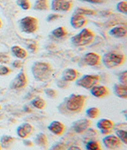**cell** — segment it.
Listing matches in <instances>:
<instances>
[{
  "label": "cell",
  "mask_w": 127,
  "mask_h": 150,
  "mask_svg": "<svg viewBox=\"0 0 127 150\" xmlns=\"http://www.w3.org/2000/svg\"><path fill=\"white\" fill-rule=\"evenodd\" d=\"M17 3L23 10H29L30 8V3L29 0H17Z\"/></svg>",
  "instance_id": "30"
},
{
  "label": "cell",
  "mask_w": 127,
  "mask_h": 150,
  "mask_svg": "<svg viewBox=\"0 0 127 150\" xmlns=\"http://www.w3.org/2000/svg\"><path fill=\"white\" fill-rule=\"evenodd\" d=\"M84 62L88 66L95 67V66H97V65L100 63L101 57L98 54H95V53H87V54L84 55Z\"/></svg>",
  "instance_id": "12"
},
{
  "label": "cell",
  "mask_w": 127,
  "mask_h": 150,
  "mask_svg": "<svg viewBox=\"0 0 127 150\" xmlns=\"http://www.w3.org/2000/svg\"><path fill=\"white\" fill-rule=\"evenodd\" d=\"M72 3L69 0H52V10L54 11H68Z\"/></svg>",
  "instance_id": "8"
},
{
  "label": "cell",
  "mask_w": 127,
  "mask_h": 150,
  "mask_svg": "<svg viewBox=\"0 0 127 150\" xmlns=\"http://www.w3.org/2000/svg\"><path fill=\"white\" fill-rule=\"evenodd\" d=\"M24 144H26V146H33V142L31 141H29V140H26L25 139L23 141Z\"/></svg>",
  "instance_id": "38"
},
{
  "label": "cell",
  "mask_w": 127,
  "mask_h": 150,
  "mask_svg": "<svg viewBox=\"0 0 127 150\" xmlns=\"http://www.w3.org/2000/svg\"><path fill=\"white\" fill-rule=\"evenodd\" d=\"M99 81V77L98 75H84L81 77L76 81V85L85 88L87 90L91 89L95 86Z\"/></svg>",
  "instance_id": "6"
},
{
  "label": "cell",
  "mask_w": 127,
  "mask_h": 150,
  "mask_svg": "<svg viewBox=\"0 0 127 150\" xmlns=\"http://www.w3.org/2000/svg\"><path fill=\"white\" fill-rule=\"evenodd\" d=\"M58 17H61V15H57V14H52V15H50L48 16V18H47V20L49 21V22H50V21H53L55 20V19H57V18H58Z\"/></svg>",
  "instance_id": "35"
},
{
  "label": "cell",
  "mask_w": 127,
  "mask_h": 150,
  "mask_svg": "<svg viewBox=\"0 0 127 150\" xmlns=\"http://www.w3.org/2000/svg\"><path fill=\"white\" fill-rule=\"evenodd\" d=\"M1 26H2V21L0 20V28H1Z\"/></svg>",
  "instance_id": "39"
},
{
  "label": "cell",
  "mask_w": 127,
  "mask_h": 150,
  "mask_svg": "<svg viewBox=\"0 0 127 150\" xmlns=\"http://www.w3.org/2000/svg\"><path fill=\"white\" fill-rule=\"evenodd\" d=\"M101 60L104 66L109 68L112 69L114 67H119L121 64L124 63L126 58L123 54H121L117 52H109L105 54L103 57L101 58Z\"/></svg>",
  "instance_id": "1"
},
{
  "label": "cell",
  "mask_w": 127,
  "mask_h": 150,
  "mask_svg": "<svg viewBox=\"0 0 127 150\" xmlns=\"http://www.w3.org/2000/svg\"><path fill=\"white\" fill-rule=\"evenodd\" d=\"M26 83H27V79H26V75L23 72H21L12 81L11 87L12 89H15V90L22 89L26 86Z\"/></svg>",
  "instance_id": "10"
},
{
  "label": "cell",
  "mask_w": 127,
  "mask_h": 150,
  "mask_svg": "<svg viewBox=\"0 0 127 150\" xmlns=\"http://www.w3.org/2000/svg\"><path fill=\"white\" fill-rule=\"evenodd\" d=\"M78 76L79 73L75 69H66L65 70H63L62 78L65 81H73L78 78Z\"/></svg>",
  "instance_id": "19"
},
{
  "label": "cell",
  "mask_w": 127,
  "mask_h": 150,
  "mask_svg": "<svg viewBox=\"0 0 127 150\" xmlns=\"http://www.w3.org/2000/svg\"><path fill=\"white\" fill-rule=\"evenodd\" d=\"M35 143L40 147H45L48 144V139L46 135L43 133H38L35 137Z\"/></svg>",
  "instance_id": "22"
},
{
  "label": "cell",
  "mask_w": 127,
  "mask_h": 150,
  "mask_svg": "<svg viewBox=\"0 0 127 150\" xmlns=\"http://www.w3.org/2000/svg\"><path fill=\"white\" fill-rule=\"evenodd\" d=\"M45 93L46 95L49 98H55L57 96V93L54 90H52V89H48V90H45Z\"/></svg>",
  "instance_id": "34"
},
{
  "label": "cell",
  "mask_w": 127,
  "mask_h": 150,
  "mask_svg": "<svg viewBox=\"0 0 127 150\" xmlns=\"http://www.w3.org/2000/svg\"><path fill=\"white\" fill-rule=\"evenodd\" d=\"M2 149V147H1V144H0V150Z\"/></svg>",
  "instance_id": "40"
},
{
  "label": "cell",
  "mask_w": 127,
  "mask_h": 150,
  "mask_svg": "<svg viewBox=\"0 0 127 150\" xmlns=\"http://www.w3.org/2000/svg\"><path fill=\"white\" fill-rule=\"evenodd\" d=\"M95 35L91 30L83 29L78 35H75L72 38V42L76 46H86L87 44L92 42Z\"/></svg>",
  "instance_id": "3"
},
{
  "label": "cell",
  "mask_w": 127,
  "mask_h": 150,
  "mask_svg": "<svg viewBox=\"0 0 127 150\" xmlns=\"http://www.w3.org/2000/svg\"><path fill=\"white\" fill-rule=\"evenodd\" d=\"M117 10L121 13L126 14L127 13V3L126 1H121L117 5Z\"/></svg>",
  "instance_id": "29"
},
{
  "label": "cell",
  "mask_w": 127,
  "mask_h": 150,
  "mask_svg": "<svg viewBox=\"0 0 127 150\" xmlns=\"http://www.w3.org/2000/svg\"><path fill=\"white\" fill-rule=\"evenodd\" d=\"M103 144L107 149H118L121 146V142L114 134H107L103 138Z\"/></svg>",
  "instance_id": "7"
},
{
  "label": "cell",
  "mask_w": 127,
  "mask_h": 150,
  "mask_svg": "<svg viewBox=\"0 0 127 150\" xmlns=\"http://www.w3.org/2000/svg\"><path fill=\"white\" fill-rule=\"evenodd\" d=\"M86 149L87 150H102L101 144L97 141H89L86 144Z\"/></svg>",
  "instance_id": "27"
},
{
  "label": "cell",
  "mask_w": 127,
  "mask_h": 150,
  "mask_svg": "<svg viewBox=\"0 0 127 150\" xmlns=\"http://www.w3.org/2000/svg\"><path fill=\"white\" fill-rule=\"evenodd\" d=\"M12 54L19 59H24L27 57V52L26 50L18 46H14L12 47Z\"/></svg>",
  "instance_id": "21"
},
{
  "label": "cell",
  "mask_w": 127,
  "mask_h": 150,
  "mask_svg": "<svg viewBox=\"0 0 127 150\" xmlns=\"http://www.w3.org/2000/svg\"><path fill=\"white\" fill-rule=\"evenodd\" d=\"M115 135L124 144H127V131L126 129H116Z\"/></svg>",
  "instance_id": "24"
},
{
  "label": "cell",
  "mask_w": 127,
  "mask_h": 150,
  "mask_svg": "<svg viewBox=\"0 0 127 150\" xmlns=\"http://www.w3.org/2000/svg\"><path fill=\"white\" fill-rule=\"evenodd\" d=\"M114 92L119 98L122 99L127 98V86L124 84H115L114 86Z\"/></svg>",
  "instance_id": "17"
},
{
  "label": "cell",
  "mask_w": 127,
  "mask_h": 150,
  "mask_svg": "<svg viewBox=\"0 0 127 150\" xmlns=\"http://www.w3.org/2000/svg\"><path fill=\"white\" fill-rule=\"evenodd\" d=\"M119 81H120V83L124 84V85H126V83H127V72L126 71V70L120 74V75H119Z\"/></svg>",
  "instance_id": "32"
},
{
  "label": "cell",
  "mask_w": 127,
  "mask_h": 150,
  "mask_svg": "<svg viewBox=\"0 0 127 150\" xmlns=\"http://www.w3.org/2000/svg\"><path fill=\"white\" fill-rule=\"evenodd\" d=\"M87 23V19L84 18V15L75 13L71 18V24L73 28L75 29H80L84 26Z\"/></svg>",
  "instance_id": "14"
},
{
  "label": "cell",
  "mask_w": 127,
  "mask_h": 150,
  "mask_svg": "<svg viewBox=\"0 0 127 150\" xmlns=\"http://www.w3.org/2000/svg\"><path fill=\"white\" fill-rule=\"evenodd\" d=\"M52 34L56 38H61L65 37L67 35V31L64 27H58V28H56L55 30H53L52 32Z\"/></svg>",
  "instance_id": "28"
},
{
  "label": "cell",
  "mask_w": 127,
  "mask_h": 150,
  "mask_svg": "<svg viewBox=\"0 0 127 150\" xmlns=\"http://www.w3.org/2000/svg\"><path fill=\"white\" fill-rule=\"evenodd\" d=\"M33 126L29 123H23L18 126L17 129V133L19 137L26 139L33 132Z\"/></svg>",
  "instance_id": "13"
},
{
  "label": "cell",
  "mask_w": 127,
  "mask_h": 150,
  "mask_svg": "<svg viewBox=\"0 0 127 150\" xmlns=\"http://www.w3.org/2000/svg\"><path fill=\"white\" fill-rule=\"evenodd\" d=\"M86 115L90 119L97 118L99 115V110L96 107H91L86 111Z\"/></svg>",
  "instance_id": "26"
},
{
  "label": "cell",
  "mask_w": 127,
  "mask_h": 150,
  "mask_svg": "<svg viewBox=\"0 0 127 150\" xmlns=\"http://www.w3.org/2000/svg\"><path fill=\"white\" fill-rule=\"evenodd\" d=\"M0 110H1V105H0Z\"/></svg>",
  "instance_id": "41"
},
{
  "label": "cell",
  "mask_w": 127,
  "mask_h": 150,
  "mask_svg": "<svg viewBox=\"0 0 127 150\" xmlns=\"http://www.w3.org/2000/svg\"><path fill=\"white\" fill-rule=\"evenodd\" d=\"M91 125V121L87 119H80L73 124V129L77 133H83Z\"/></svg>",
  "instance_id": "15"
},
{
  "label": "cell",
  "mask_w": 127,
  "mask_h": 150,
  "mask_svg": "<svg viewBox=\"0 0 127 150\" xmlns=\"http://www.w3.org/2000/svg\"><path fill=\"white\" fill-rule=\"evenodd\" d=\"M91 93L94 97L95 98H103L105 96H107L108 94V90L106 86H93L91 89Z\"/></svg>",
  "instance_id": "16"
},
{
  "label": "cell",
  "mask_w": 127,
  "mask_h": 150,
  "mask_svg": "<svg viewBox=\"0 0 127 150\" xmlns=\"http://www.w3.org/2000/svg\"><path fill=\"white\" fill-rule=\"evenodd\" d=\"M96 125H97L98 129H100L103 134H110L112 132V130L114 129V124L110 119L103 118L99 120L97 122Z\"/></svg>",
  "instance_id": "9"
},
{
  "label": "cell",
  "mask_w": 127,
  "mask_h": 150,
  "mask_svg": "<svg viewBox=\"0 0 127 150\" xmlns=\"http://www.w3.org/2000/svg\"><path fill=\"white\" fill-rule=\"evenodd\" d=\"M50 69L51 68L49 64L44 63V62H36L33 66L32 71L34 75L35 78L41 81V80L45 79L46 77L49 76Z\"/></svg>",
  "instance_id": "5"
},
{
  "label": "cell",
  "mask_w": 127,
  "mask_h": 150,
  "mask_svg": "<svg viewBox=\"0 0 127 150\" xmlns=\"http://www.w3.org/2000/svg\"><path fill=\"white\" fill-rule=\"evenodd\" d=\"M77 14H80V15H95V11H91V10H87V9H83V8H79L77 9V11H76Z\"/></svg>",
  "instance_id": "31"
},
{
  "label": "cell",
  "mask_w": 127,
  "mask_h": 150,
  "mask_svg": "<svg viewBox=\"0 0 127 150\" xmlns=\"http://www.w3.org/2000/svg\"><path fill=\"white\" fill-rule=\"evenodd\" d=\"M10 70L8 67H4V66H0V76H5L10 74Z\"/></svg>",
  "instance_id": "33"
},
{
  "label": "cell",
  "mask_w": 127,
  "mask_h": 150,
  "mask_svg": "<svg viewBox=\"0 0 127 150\" xmlns=\"http://www.w3.org/2000/svg\"><path fill=\"white\" fill-rule=\"evenodd\" d=\"M48 129L54 135L61 136L64 132L65 126H64V125L63 123H61V121H53L49 124V125L48 126Z\"/></svg>",
  "instance_id": "11"
},
{
  "label": "cell",
  "mask_w": 127,
  "mask_h": 150,
  "mask_svg": "<svg viewBox=\"0 0 127 150\" xmlns=\"http://www.w3.org/2000/svg\"><path fill=\"white\" fill-rule=\"evenodd\" d=\"M32 105L33 107H35L36 109H38V110H42L43 108H45V101H44L43 98H40V97H38V98H34L31 102Z\"/></svg>",
  "instance_id": "25"
},
{
  "label": "cell",
  "mask_w": 127,
  "mask_h": 150,
  "mask_svg": "<svg viewBox=\"0 0 127 150\" xmlns=\"http://www.w3.org/2000/svg\"><path fill=\"white\" fill-rule=\"evenodd\" d=\"M68 150H83V149H82L80 146H78V145H72V146H70V147L68 149Z\"/></svg>",
  "instance_id": "37"
},
{
  "label": "cell",
  "mask_w": 127,
  "mask_h": 150,
  "mask_svg": "<svg viewBox=\"0 0 127 150\" xmlns=\"http://www.w3.org/2000/svg\"><path fill=\"white\" fill-rule=\"evenodd\" d=\"M15 142V138L11 136L3 135L0 138V144L1 147L5 149H11L13 144Z\"/></svg>",
  "instance_id": "18"
},
{
  "label": "cell",
  "mask_w": 127,
  "mask_h": 150,
  "mask_svg": "<svg viewBox=\"0 0 127 150\" xmlns=\"http://www.w3.org/2000/svg\"><path fill=\"white\" fill-rule=\"evenodd\" d=\"M109 34L112 35L113 37L118 38H125L127 35V29L126 26H115L110 30Z\"/></svg>",
  "instance_id": "20"
},
{
  "label": "cell",
  "mask_w": 127,
  "mask_h": 150,
  "mask_svg": "<svg viewBox=\"0 0 127 150\" xmlns=\"http://www.w3.org/2000/svg\"><path fill=\"white\" fill-rule=\"evenodd\" d=\"M82 1H85V2L91 3H102L103 2V0H82Z\"/></svg>",
  "instance_id": "36"
},
{
  "label": "cell",
  "mask_w": 127,
  "mask_h": 150,
  "mask_svg": "<svg viewBox=\"0 0 127 150\" xmlns=\"http://www.w3.org/2000/svg\"><path fill=\"white\" fill-rule=\"evenodd\" d=\"M19 26L21 30L27 34H33L38 30V18L33 16H26L19 21Z\"/></svg>",
  "instance_id": "4"
},
{
  "label": "cell",
  "mask_w": 127,
  "mask_h": 150,
  "mask_svg": "<svg viewBox=\"0 0 127 150\" xmlns=\"http://www.w3.org/2000/svg\"><path fill=\"white\" fill-rule=\"evenodd\" d=\"M33 8L38 11H46L49 9V3L47 0H37Z\"/></svg>",
  "instance_id": "23"
},
{
  "label": "cell",
  "mask_w": 127,
  "mask_h": 150,
  "mask_svg": "<svg viewBox=\"0 0 127 150\" xmlns=\"http://www.w3.org/2000/svg\"><path fill=\"white\" fill-rule=\"evenodd\" d=\"M85 103V97L80 94H72L65 102L66 109L70 112H80Z\"/></svg>",
  "instance_id": "2"
}]
</instances>
